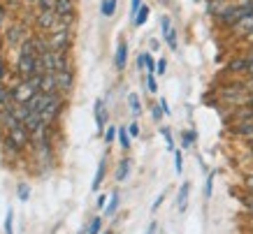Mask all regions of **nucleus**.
Here are the masks:
<instances>
[{
	"label": "nucleus",
	"mask_w": 253,
	"mask_h": 234,
	"mask_svg": "<svg viewBox=\"0 0 253 234\" xmlns=\"http://www.w3.org/2000/svg\"><path fill=\"white\" fill-rule=\"evenodd\" d=\"M163 199H165V193H161V195H158V199H156V202H154V206H151V211H158V209H161Z\"/></svg>",
	"instance_id": "nucleus-43"
},
{
	"label": "nucleus",
	"mask_w": 253,
	"mask_h": 234,
	"mask_svg": "<svg viewBox=\"0 0 253 234\" xmlns=\"http://www.w3.org/2000/svg\"><path fill=\"white\" fill-rule=\"evenodd\" d=\"M5 137H7L9 142L14 144V146H16V149H19L21 153L26 151L28 146H31V135H28V130L23 128V123H16L14 128L5 132Z\"/></svg>",
	"instance_id": "nucleus-5"
},
{
	"label": "nucleus",
	"mask_w": 253,
	"mask_h": 234,
	"mask_svg": "<svg viewBox=\"0 0 253 234\" xmlns=\"http://www.w3.org/2000/svg\"><path fill=\"white\" fill-rule=\"evenodd\" d=\"M105 204H107V195H100L98 197V209H105Z\"/></svg>",
	"instance_id": "nucleus-45"
},
{
	"label": "nucleus",
	"mask_w": 253,
	"mask_h": 234,
	"mask_svg": "<svg viewBox=\"0 0 253 234\" xmlns=\"http://www.w3.org/2000/svg\"><path fill=\"white\" fill-rule=\"evenodd\" d=\"M38 61H40V70H42V72H49V75L70 68V58L65 51H51V49H46Z\"/></svg>",
	"instance_id": "nucleus-2"
},
{
	"label": "nucleus",
	"mask_w": 253,
	"mask_h": 234,
	"mask_svg": "<svg viewBox=\"0 0 253 234\" xmlns=\"http://www.w3.org/2000/svg\"><path fill=\"white\" fill-rule=\"evenodd\" d=\"M16 75L19 79H31L35 75H42V70H40V61L35 53H19L16 56Z\"/></svg>",
	"instance_id": "nucleus-3"
},
{
	"label": "nucleus",
	"mask_w": 253,
	"mask_h": 234,
	"mask_svg": "<svg viewBox=\"0 0 253 234\" xmlns=\"http://www.w3.org/2000/svg\"><path fill=\"white\" fill-rule=\"evenodd\" d=\"M169 28H172V19H169V16H163V19H161V31H163V38H165V33H168Z\"/></svg>",
	"instance_id": "nucleus-38"
},
{
	"label": "nucleus",
	"mask_w": 253,
	"mask_h": 234,
	"mask_svg": "<svg viewBox=\"0 0 253 234\" xmlns=\"http://www.w3.org/2000/svg\"><path fill=\"white\" fill-rule=\"evenodd\" d=\"M149 46H151V51H158V46H161V42H158V39H151V42H149Z\"/></svg>",
	"instance_id": "nucleus-46"
},
{
	"label": "nucleus",
	"mask_w": 253,
	"mask_h": 234,
	"mask_svg": "<svg viewBox=\"0 0 253 234\" xmlns=\"http://www.w3.org/2000/svg\"><path fill=\"white\" fill-rule=\"evenodd\" d=\"M93 116H95V125L98 130H102L109 125V114H107V107H105V100H95V105H93Z\"/></svg>",
	"instance_id": "nucleus-8"
},
{
	"label": "nucleus",
	"mask_w": 253,
	"mask_h": 234,
	"mask_svg": "<svg viewBox=\"0 0 253 234\" xmlns=\"http://www.w3.org/2000/svg\"><path fill=\"white\" fill-rule=\"evenodd\" d=\"M165 70H168V61L165 58L156 61V75H165Z\"/></svg>",
	"instance_id": "nucleus-39"
},
{
	"label": "nucleus",
	"mask_w": 253,
	"mask_h": 234,
	"mask_svg": "<svg viewBox=\"0 0 253 234\" xmlns=\"http://www.w3.org/2000/svg\"><path fill=\"white\" fill-rule=\"evenodd\" d=\"M163 116H165V114H163V109L158 107V102H154V105H151V118H154L156 123H161Z\"/></svg>",
	"instance_id": "nucleus-35"
},
{
	"label": "nucleus",
	"mask_w": 253,
	"mask_h": 234,
	"mask_svg": "<svg viewBox=\"0 0 253 234\" xmlns=\"http://www.w3.org/2000/svg\"><path fill=\"white\" fill-rule=\"evenodd\" d=\"M116 5H119V0H102V2H100V14L102 16H114L116 14Z\"/></svg>",
	"instance_id": "nucleus-21"
},
{
	"label": "nucleus",
	"mask_w": 253,
	"mask_h": 234,
	"mask_svg": "<svg viewBox=\"0 0 253 234\" xmlns=\"http://www.w3.org/2000/svg\"><path fill=\"white\" fill-rule=\"evenodd\" d=\"M244 188L249 190V193H253V174H246L244 176Z\"/></svg>",
	"instance_id": "nucleus-40"
},
{
	"label": "nucleus",
	"mask_w": 253,
	"mask_h": 234,
	"mask_svg": "<svg viewBox=\"0 0 253 234\" xmlns=\"http://www.w3.org/2000/svg\"><path fill=\"white\" fill-rule=\"evenodd\" d=\"M100 232H102V218L95 216V218H91V223H88L84 234H100Z\"/></svg>",
	"instance_id": "nucleus-25"
},
{
	"label": "nucleus",
	"mask_w": 253,
	"mask_h": 234,
	"mask_svg": "<svg viewBox=\"0 0 253 234\" xmlns=\"http://www.w3.org/2000/svg\"><path fill=\"white\" fill-rule=\"evenodd\" d=\"M102 137H105V144H114L116 142V125H107V128L102 130Z\"/></svg>",
	"instance_id": "nucleus-28"
},
{
	"label": "nucleus",
	"mask_w": 253,
	"mask_h": 234,
	"mask_svg": "<svg viewBox=\"0 0 253 234\" xmlns=\"http://www.w3.org/2000/svg\"><path fill=\"white\" fill-rule=\"evenodd\" d=\"M214 172H207V179H205V199H211V193H214Z\"/></svg>",
	"instance_id": "nucleus-26"
},
{
	"label": "nucleus",
	"mask_w": 253,
	"mask_h": 234,
	"mask_svg": "<svg viewBox=\"0 0 253 234\" xmlns=\"http://www.w3.org/2000/svg\"><path fill=\"white\" fill-rule=\"evenodd\" d=\"M230 132H235L237 137H244V139H253V118L251 121H235Z\"/></svg>",
	"instance_id": "nucleus-13"
},
{
	"label": "nucleus",
	"mask_w": 253,
	"mask_h": 234,
	"mask_svg": "<svg viewBox=\"0 0 253 234\" xmlns=\"http://www.w3.org/2000/svg\"><path fill=\"white\" fill-rule=\"evenodd\" d=\"M54 79H56V91H58V95L65 98V95L72 93V88H75V72H72V68L54 72Z\"/></svg>",
	"instance_id": "nucleus-6"
},
{
	"label": "nucleus",
	"mask_w": 253,
	"mask_h": 234,
	"mask_svg": "<svg viewBox=\"0 0 253 234\" xmlns=\"http://www.w3.org/2000/svg\"><path fill=\"white\" fill-rule=\"evenodd\" d=\"M156 227H158V225H156V223H151V225H149V230H146V234H156Z\"/></svg>",
	"instance_id": "nucleus-47"
},
{
	"label": "nucleus",
	"mask_w": 253,
	"mask_h": 234,
	"mask_svg": "<svg viewBox=\"0 0 253 234\" xmlns=\"http://www.w3.org/2000/svg\"><path fill=\"white\" fill-rule=\"evenodd\" d=\"M100 234H112V232H109V230H105V232H100Z\"/></svg>",
	"instance_id": "nucleus-48"
},
{
	"label": "nucleus",
	"mask_w": 253,
	"mask_h": 234,
	"mask_svg": "<svg viewBox=\"0 0 253 234\" xmlns=\"http://www.w3.org/2000/svg\"><path fill=\"white\" fill-rule=\"evenodd\" d=\"M188 199H191V183L184 181L181 188L176 190V211L184 213L186 209H188Z\"/></svg>",
	"instance_id": "nucleus-11"
},
{
	"label": "nucleus",
	"mask_w": 253,
	"mask_h": 234,
	"mask_svg": "<svg viewBox=\"0 0 253 234\" xmlns=\"http://www.w3.org/2000/svg\"><path fill=\"white\" fill-rule=\"evenodd\" d=\"M126 65H128V42L121 39L119 46H116V53H114V68L119 70V72H123Z\"/></svg>",
	"instance_id": "nucleus-12"
},
{
	"label": "nucleus",
	"mask_w": 253,
	"mask_h": 234,
	"mask_svg": "<svg viewBox=\"0 0 253 234\" xmlns=\"http://www.w3.org/2000/svg\"><path fill=\"white\" fill-rule=\"evenodd\" d=\"M26 38H28V31H26V26L19 21L12 23L7 31H5V44L7 46H19Z\"/></svg>",
	"instance_id": "nucleus-7"
},
{
	"label": "nucleus",
	"mask_w": 253,
	"mask_h": 234,
	"mask_svg": "<svg viewBox=\"0 0 253 234\" xmlns=\"http://www.w3.org/2000/svg\"><path fill=\"white\" fill-rule=\"evenodd\" d=\"M161 135L165 137V144H168V149H169V151H174V137H172V130L163 125V128H161Z\"/></svg>",
	"instance_id": "nucleus-31"
},
{
	"label": "nucleus",
	"mask_w": 253,
	"mask_h": 234,
	"mask_svg": "<svg viewBox=\"0 0 253 234\" xmlns=\"http://www.w3.org/2000/svg\"><path fill=\"white\" fill-rule=\"evenodd\" d=\"M105 176H107V153L100 158L98 169H95V176H93V181H91V190H93V193H98V190H100V186H102V181H105Z\"/></svg>",
	"instance_id": "nucleus-10"
},
{
	"label": "nucleus",
	"mask_w": 253,
	"mask_h": 234,
	"mask_svg": "<svg viewBox=\"0 0 253 234\" xmlns=\"http://www.w3.org/2000/svg\"><path fill=\"white\" fill-rule=\"evenodd\" d=\"M116 142H119V146H121L123 151H130V135H128V130H126V125H119L116 128Z\"/></svg>",
	"instance_id": "nucleus-17"
},
{
	"label": "nucleus",
	"mask_w": 253,
	"mask_h": 234,
	"mask_svg": "<svg viewBox=\"0 0 253 234\" xmlns=\"http://www.w3.org/2000/svg\"><path fill=\"white\" fill-rule=\"evenodd\" d=\"M46 42V49H51V51H70V46H72V33H70V28H65V31H54L49 33L44 38Z\"/></svg>",
	"instance_id": "nucleus-4"
},
{
	"label": "nucleus",
	"mask_w": 253,
	"mask_h": 234,
	"mask_svg": "<svg viewBox=\"0 0 253 234\" xmlns=\"http://www.w3.org/2000/svg\"><path fill=\"white\" fill-rule=\"evenodd\" d=\"M174 172H176V174L184 172V153L179 151V149L174 151Z\"/></svg>",
	"instance_id": "nucleus-32"
},
{
	"label": "nucleus",
	"mask_w": 253,
	"mask_h": 234,
	"mask_svg": "<svg viewBox=\"0 0 253 234\" xmlns=\"http://www.w3.org/2000/svg\"><path fill=\"white\" fill-rule=\"evenodd\" d=\"M16 197H19L21 202H28V197H31V188H28V183H19V186H16Z\"/></svg>",
	"instance_id": "nucleus-27"
},
{
	"label": "nucleus",
	"mask_w": 253,
	"mask_h": 234,
	"mask_svg": "<svg viewBox=\"0 0 253 234\" xmlns=\"http://www.w3.org/2000/svg\"><path fill=\"white\" fill-rule=\"evenodd\" d=\"M130 169H132V160L130 158H121L119 165H116V172H114V179L119 183H123L128 176H130Z\"/></svg>",
	"instance_id": "nucleus-14"
},
{
	"label": "nucleus",
	"mask_w": 253,
	"mask_h": 234,
	"mask_svg": "<svg viewBox=\"0 0 253 234\" xmlns=\"http://www.w3.org/2000/svg\"><path fill=\"white\" fill-rule=\"evenodd\" d=\"M137 70H146L149 75H156V61L151 53H139L137 56Z\"/></svg>",
	"instance_id": "nucleus-15"
},
{
	"label": "nucleus",
	"mask_w": 253,
	"mask_h": 234,
	"mask_svg": "<svg viewBox=\"0 0 253 234\" xmlns=\"http://www.w3.org/2000/svg\"><path fill=\"white\" fill-rule=\"evenodd\" d=\"M54 2L56 0H38L35 7H38V12H46V9H54Z\"/></svg>",
	"instance_id": "nucleus-36"
},
{
	"label": "nucleus",
	"mask_w": 253,
	"mask_h": 234,
	"mask_svg": "<svg viewBox=\"0 0 253 234\" xmlns=\"http://www.w3.org/2000/svg\"><path fill=\"white\" fill-rule=\"evenodd\" d=\"M128 107H130V112H132V116H135V118L142 114V102H139L137 93H130V95H128Z\"/></svg>",
	"instance_id": "nucleus-23"
},
{
	"label": "nucleus",
	"mask_w": 253,
	"mask_h": 234,
	"mask_svg": "<svg viewBox=\"0 0 253 234\" xmlns=\"http://www.w3.org/2000/svg\"><path fill=\"white\" fill-rule=\"evenodd\" d=\"M5 234H14V211L7 209L5 213Z\"/></svg>",
	"instance_id": "nucleus-29"
},
{
	"label": "nucleus",
	"mask_w": 253,
	"mask_h": 234,
	"mask_svg": "<svg viewBox=\"0 0 253 234\" xmlns=\"http://www.w3.org/2000/svg\"><path fill=\"white\" fill-rule=\"evenodd\" d=\"M193 2H200V0H193Z\"/></svg>",
	"instance_id": "nucleus-50"
},
{
	"label": "nucleus",
	"mask_w": 253,
	"mask_h": 234,
	"mask_svg": "<svg viewBox=\"0 0 253 234\" xmlns=\"http://www.w3.org/2000/svg\"><path fill=\"white\" fill-rule=\"evenodd\" d=\"M165 42H168V46L172 49V51H176V28H174V26L165 33Z\"/></svg>",
	"instance_id": "nucleus-30"
},
{
	"label": "nucleus",
	"mask_w": 253,
	"mask_h": 234,
	"mask_svg": "<svg viewBox=\"0 0 253 234\" xmlns=\"http://www.w3.org/2000/svg\"><path fill=\"white\" fill-rule=\"evenodd\" d=\"M119 202H121V193H119V190H114V193L107 197V204H105V209H102V211H105V216H114V213L119 211Z\"/></svg>",
	"instance_id": "nucleus-16"
},
{
	"label": "nucleus",
	"mask_w": 253,
	"mask_h": 234,
	"mask_svg": "<svg viewBox=\"0 0 253 234\" xmlns=\"http://www.w3.org/2000/svg\"><path fill=\"white\" fill-rule=\"evenodd\" d=\"M139 5H142V0H130V19H132L135 14H137Z\"/></svg>",
	"instance_id": "nucleus-42"
},
{
	"label": "nucleus",
	"mask_w": 253,
	"mask_h": 234,
	"mask_svg": "<svg viewBox=\"0 0 253 234\" xmlns=\"http://www.w3.org/2000/svg\"><path fill=\"white\" fill-rule=\"evenodd\" d=\"M146 19H149V7L146 5H139V9H137V14L132 16V26H144L146 23Z\"/></svg>",
	"instance_id": "nucleus-22"
},
{
	"label": "nucleus",
	"mask_w": 253,
	"mask_h": 234,
	"mask_svg": "<svg viewBox=\"0 0 253 234\" xmlns=\"http://www.w3.org/2000/svg\"><path fill=\"white\" fill-rule=\"evenodd\" d=\"M126 130H128V135H130V139L139 137V123H137V121H132L130 125H126Z\"/></svg>",
	"instance_id": "nucleus-37"
},
{
	"label": "nucleus",
	"mask_w": 253,
	"mask_h": 234,
	"mask_svg": "<svg viewBox=\"0 0 253 234\" xmlns=\"http://www.w3.org/2000/svg\"><path fill=\"white\" fill-rule=\"evenodd\" d=\"M7 81V61H5V56L0 53V86Z\"/></svg>",
	"instance_id": "nucleus-33"
},
{
	"label": "nucleus",
	"mask_w": 253,
	"mask_h": 234,
	"mask_svg": "<svg viewBox=\"0 0 253 234\" xmlns=\"http://www.w3.org/2000/svg\"><path fill=\"white\" fill-rule=\"evenodd\" d=\"M12 105V95H9V86L7 83H2L0 86V109H5V107Z\"/></svg>",
	"instance_id": "nucleus-24"
},
{
	"label": "nucleus",
	"mask_w": 253,
	"mask_h": 234,
	"mask_svg": "<svg viewBox=\"0 0 253 234\" xmlns=\"http://www.w3.org/2000/svg\"><path fill=\"white\" fill-rule=\"evenodd\" d=\"M146 91L149 93H158V81H156V75H146Z\"/></svg>",
	"instance_id": "nucleus-34"
},
{
	"label": "nucleus",
	"mask_w": 253,
	"mask_h": 234,
	"mask_svg": "<svg viewBox=\"0 0 253 234\" xmlns=\"http://www.w3.org/2000/svg\"><path fill=\"white\" fill-rule=\"evenodd\" d=\"M158 107L163 109V114H165V116H169V105H168V100H165V98H158Z\"/></svg>",
	"instance_id": "nucleus-41"
},
{
	"label": "nucleus",
	"mask_w": 253,
	"mask_h": 234,
	"mask_svg": "<svg viewBox=\"0 0 253 234\" xmlns=\"http://www.w3.org/2000/svg\"><path fill=\"white\" fill-rule=\"evenodd\" d=\"M2 26H5V5L0 2V33H2Z\"/></svg>",
	"instance_id": "nucleus-44"
},
{
	"label": "nucleus",
	"mask_w": 253,
	"mask_h": 234,
	"mask_svg": "<svg viewBox=\"0 0 253 234\" xmlns=\"http://www.w3.org/2000/svg\"><path fill=\"white\" fill-rule=\"evenodd\" d=\"M249 70H251L249 58H237V61L228 63V72H249Z\"/></svg>",
	"instance_id": "nucleus-19"
},
{
	"label": "nucleus",
	"mask_w": 253,
	"mask_h": 234,
	"mask_svg": "<svg viewBox=\"0 0 253 234\" xmlns=\"http://www.w3.org/2000/svg\"><path fill=\"white\" fill-rule=\"evenodd\" d=\"M56 23V12L54 9H46V12H38V16H35V26H38L40 31H51Z\"/></svg>",
	"instance_id": "nucleus-9"
},
{
	"label": "nucleus",
	"mask_w": 253,
	"mask_h": 234,
	"mask_svg": "<svg viewBox=\"0 0 253 234\" xmlns=\"http://www.w3.org/2000/svg\"><path fill=\"white\" fill-rule=\"evenodd\" d=\"M232 28H237V33H242V35H246V38H249V35L253 33V14L244 16V19H242V21H237Z\"/></svg>",
	"instance_id": "nucleus-18"
},
{
	"label": "nucleus",
	"mask_w": 253,
	"mask_h": 234,
	"mask_svg": "<svg viewBox=\"0 0 253 234\" xmlns=\"http://www.w3.org/2000/svg\"><path fill=\"white\" fill-rule=\"evenodd\" d=\"M249 227H253V216H251V223H249Z\"/></svg>",
	"instance_id": "nucleus-49"
},
{
	"label": "nucleus",
	"mask_w": 253,
	"mask_h": 234,
	"mask_svg": "<svg viewBox=\"0 0 253 234\" xmlns=\"http://www.w3.org/2000/svg\"><path fill=\"white\" fill-rule=\"evenodd\" d=\"M63 109H65V98L63 95H46L44 93V102H42V109L38 114L44 125H56Z\"/></svg>",
	"instance_id": "nucleus-1"
},
{
	"label": "nucleus",
	"mask_w": 253,
	"mask_h": 234,
	"mask_svg": "<svg viewBox=\"0 0 253 234\" xmlns=\"http://www.w3.org/2000/svg\"><path fill=\"white\" fill-rule=\"evenodd\" d=\"M195 142H198V130H195V128L184 130V132H181V146H184V149L195 146Z\"/></svg>",
	"instance_id": "nucleus-20"
}]
</instances>
